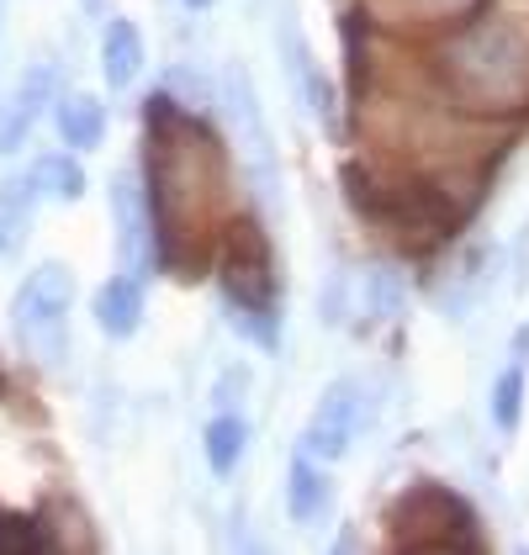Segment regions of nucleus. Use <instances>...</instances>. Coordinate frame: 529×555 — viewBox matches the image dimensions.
<instances>
[{
  "instance_id": "f257e3e1",
  "label": "nucleus",
  "mask_w": 529,
  "mask_h": 555,
  "mask_svg": "<svg viewBox=\"0 0 529 555\" xmlns=\"http://www.w3.org/2000/svg\"><path fill=\"white\" fill-rule=\"evenodd\" d=\"M450 80L477 106H519L529 95V38L508 22H477L444 53Z\"/></svg>"
},
{
  "instance_id": "f03ea898",
  "label": "nucleus",
  "mask_w": 529,
  "mask_h": 555,
  "mask_svg": "<svg viewBox=\"0 0 529 555\" xmlns=\"http://www.w3.org/2000/svg\"><path fill=\"white\" fill-rule=\"evenodd\" d=\"M69 301H75V275L64 264H38L11 301V328L38 365H64L69 354Z\"/></svg>"
},
{
  "instance_id": "7ed1b4c3",
  "label": "nucleus",
  "mask_w": 529,
  "mask_h": 555,
  "mask_svg": "<svg viewBox=\"0 0 529 555\" xmlns=\"http://www.w3.org/2000/svg\"><path fill=\"white\" fill-rule=\"evenodd\" d=\"M222 106H228V122L238 132V149H244V165H249V180L264 196V207H275L281 196V170H275V143H270V122L260 112V95L249 86V75L238 64H228L222 75Z\"/></svg>"
},
{
  "instance_id": "20e7f679",
  "label": "nucleus",
  "mask_w": 529,
  "mask_h": 555,
  "mask_svg": "<svg viewBox=\"0 0 529 555\" xmlns=\"http://www.w3.org/2000/svg\"><path fill=\"white\" fill-rule=\"evenodd\" d=\"M360 428H365V386L354 382V376H339V382L323 386V397L312 408L308 434H302V455H312V461H339V455H350Z\"/></svg>"
},
{
  "instance_id": "39448f33",
  "label": "nucleus",
  "mask_w": 529,
  "mask_h": 555,
  "mask_svg": "<svg viewBox=\"0 0 529 555\" xmlns=\"http://www.w3.org/2000/svg\"><path fill=\"white\" fill-rule=\"evenodd\" d=\"M112 217H117V259L128 275H154V217L143 202V185L138 175H117L112 180Z\"/></svg>"
},
{
  "instance_id": "423d86ee",
  "label": "nucleus",
  "mask_w": 529,
  "mask_h": 555,
  "mask_svg": "<svg viewBox=\"0 0 529 555\" xmlns=\"http://www.w3.org/2000/svg\"><path fill=\"white\" fill-rule=\"evenodd\" d=\"M275 48H281V69H286V80H292V90H297V101L308 106L318 122H328V80H323V69L312 64V53H308V43H302V33L292 27V22H281V33H275Z\"/></svg>"
},
{
  "instance_id": "0eeeda50",
  "label": "nucleus",
  "mask_w": 529,
  "mask_h": 555,
  "mask_svg": "<svg viewBox=\"0 0 529 555\" xmlns=\"http://www.w3.org/2000/svg\"><path fill=\"white\" fill-rule=\"evenodd\" d=\"M95 323L112 334V339H132L138 323H143V292H138V275H117L95 292Z\"/></svg>"
},
{
  "instance_id": "6e6552de",
  "label": "nucleus",
  "mask_w": 529,
  "mask_h": 555,
  "mask_svg": "<svg viewBox=\"0 0 529 555\" xmlns=\"http://www.w3.org/2000/svg\"><path fill=\"white\" fill-rule=\"evenodd\" d=\"M487 264H492V259H487L482 249H472V255H461L455 264H450V275H444V286H440V312L444 318H466V312L482 301L487 281H492Z\"/></svg>"
},
{
  "instance_id": "1a4fd4ad",
  "label": "nucleus",
  "mask_w": 529,
  "mask_h": 555,
  "mask_svg": "<svg viewBox=\"0 0 529 555\" xmlns=\"http://www.w3.org/2000/svg\"><path fill=\"white\" fill-rule=\"evenodd\" d=\"M101 69H106V86L128 90L143 69V38L132 22H112L106 27V43H101Z\"/></svg>"
},
{
  "instance_id": "9d476101",
  "label": "nucleus",
  "mask_w": 529,
  "mask_h": 555,
  "mask_svg": "<svg viewBox=\"0 0 529 555\" xmlns=\"http://www.w3.org/2000/svg\"><path fill=\"white\" fill-rule=\"evenodd\" d=\"M328 498H334V487H328V476L312 466V455H297L292 461V476H286V508L292 518H318V513L328 508Z\"/></svg>"
},
{
  "instance_id": "9b49d317",
  "label": "nucleus",
  "mask_w": 529,
  "mask_h": 555,
  "mask_svg": "<svg viewBox=\"0 0 529 555\" xmlns=\"http://www.w3.org/2000/svg\"><path fill=\"white\" fill-rule=\"evenodd\" d=\"M59 132H64V143H75V149H95L101 132H106L101 101H95V95H64V101H59Z\"/></svg>"
},
{
  "instance_id": "f8f14e48",
  "label": "nucleus",
  "mask_w": 529,
  "mask_h": 555,
  "mask_svg": "<svg viewBox=\"0 0 529 555\" xmlns=\"http://www.w3.org/2000/svg\"><path fill=\"white\" fill-rule=\"evenodd\" d=\"M33 175L27 180H5L0 185V255H11L27 233V217H33Z\"/></svg>"
},
{
  "instance_id": "ddd939ff",
  "label": "nucleus",
  "mask_w": 529,
  "mask_h": 555,
  "mask_svg": "<svg viewBox=\"0 0 529 555\" xmlns=\"http://www.w3.org/2000/svg\"><path fill=\"white\" fill-rule=\"evenodd\" d=\"M33 185L48 191V196H59V202H80L86 196V175L75 159H64V154H43L38 165H33Z\"/></svg>"
},
{
  "instance_id": "4468645a",
  "label": "nucleus",
  "mask_w": 529,
  "mask_h": 555,
  "mask_svg": "<svg viewBox=\"0 0 529 555\" xmlns=\"http://www.w3.org/2000/svg\"><path fill=\"white\" fill-rule=\"evenodd\" d=\"M238 455H244V424L228 413V418H212L207 424V466L228 476V470L238 466Z\"/></svg>"
},
{
  "instance_id": "2eb2a0df",
  "label": "nucleus",
  "mask_w": 529,
  "mask_h": 555,
  "mask_svg": "<svg viewBox=\"0 0 529 555\" xmlns=\"http://www.w3.org/2000/svg\"><path fill=\"white\" fill-rule=\"evenodd\" d=\"M519 413H525V371L508 365L492 386V418H498V428H519Z\"/></svg>"
},
{
  "instance_id": "dca6fc26",
  "label": "nucleus",
  "mask_w": 529,
  "mask_h": 555,
  "mask_svg": "<svg viewBox=\"0 0 529 555\" xmlns=\"http://www.w3.org/2000/svg\"><path fill=\"white\" fill-rule=\"evenodd\" d=\"M397 307H402V286H397V275L392 270H371V275H365V312L392 318Z\"/></svg>"
},
{
  "instance_id": "f3484780",
  "label": "nucleus",
  "mask_w": 529,
  "mask_h": 555,
  "mask_svg": "<svg viewBox=\"0 0 529 555\" xmlns=\"http://www.w3.org/2000/svg\"><path fill=\"white\" fill-rule=\"evenodd\" d=\"M33 545H43V534H38L33 524H22V518H0V551H33Z\"/></svg>"
},
{
  "instance_id": "a211bd4d",
  "label": "nucleus",
  "mask_w": 529,
  "mask_h": 555,
  "mask_svg": "<svg viewBox=\"0 0 529 555\" xmlns=\"http://www.w3.org/2000/svg\"><path fill=\"white\" fill-rule=\"evenodd\" d=\"M418 11H429V16H455V11H466L472 0H413Z\"/></svg>"
},
{
  "instance_id": "6ab92c4d",
  "label": "nucleus",
  "mask_w": 529,
  "mask_h": 555,
  "mask_svg": "<svg viewBox=\"0 0 529 555\" xmlns=\"http://www.w3.org/2000/svg\"><path fill=\"white\" fill-rule=\"evenodd\" d=\"M185 5H191V11H202V5H212V0H185Z\"/></svg>"
}]
</instances>
